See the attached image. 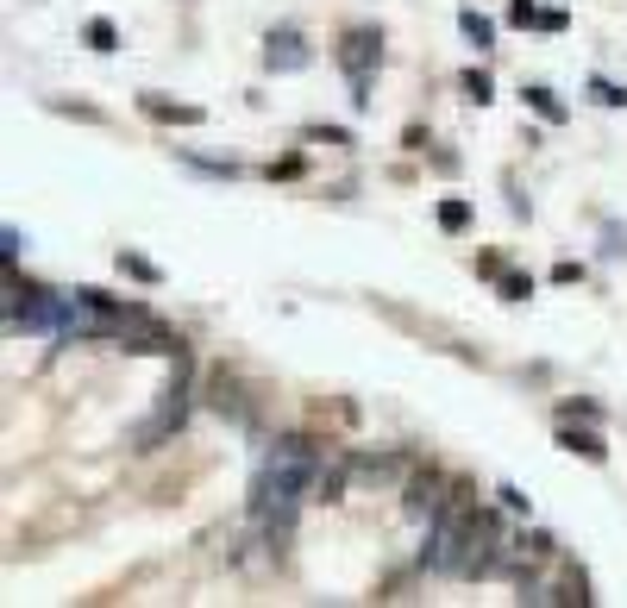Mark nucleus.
Returning a JSON list of instances; mask_svg holds the SVG:
<instances>
[{
  "instance_id": "nucleus-29",
  "label": "nucleus",
  "mask_w": 627,
  "mask_h": 608,
  "mask_svg": "<svg viewBox=\"0 0 627 608\" xmlns=\"http://www.w3.org/2000/svg\"><path fill=\"white\" fill-rule=\"evenodd\" d=\"M427 157H433L439 176H458V151H427Z\"/></svg>"
},
{
  "instance_id": "nucleus-4",
  "label": "nucleus",
  "mask_w": 627,
  "mask_h": 608,
  "mask_svg": "<svg viewBox=\"0 0 627 608\" xmlns=\"http://www.w3.org/2000/svg\"><path fill=\"white\" fill-rule=\"evenodd\" d=\"M446 496H452V477L439 471V464H414L408 483H402V514L408 521H433V514L446 508Z\"/></svg>"
},
{
  "instance_id": "nucleus-7",
  "label": "nucleus",
  "mask_w": 627,
  "mask_h": 608,
  "mask_svg": "<svg viewBox=\"0 0 627 608\" xmlns=\"http://www.w3.org/2000/svg\"><path fill=\"white\" fill-rule=\"evenodd\" d=\"M352 471H358V483H396V477L414 471V458L408 452H377V458H352Z\"/></svg>"
},
{
  "instance_id": "nucleus-3",
  "label": "nucleus",
  "mask_w": 627,
  "mask_h": 608,
  "mask_svg": "<svg viewBox=\"0 0 627 608\" xmlns=\"http://www.w3.org/2000/svg\"><path fill=\"white\" fill-rule=\"evenodd\" d=\"M176 364V377H170V389H164V408H157L145 427H138V446H164V439L189 420V377H195V358H189V345L170 358Z\"/></svg>"
},
{
  "instance_id": "nucleus-5",
  "label": "nucleus",
  "mask_w": 627,
  "mask_h": 608,
  "mask_svg": "<svg viewBox=\"0 0 627 608\" xmlns=\"http://www.w3.org/2000/svg\"><path fill=\"white\" fill-rule=\"evenodd\" d=\"M308 63H314V51L295 26H276L264 38V69H276V76H295V69H308Z\"/></svg>"
},
{
  "instance_id": "nucleus-13",
  "label": "nucleus",
  "mask_w": 627,
  "mask_h": 608,
  "mask_svg": "<svg viewBox=\"0 0 627 608\" xmlns=\"http://www.w3.org/2000/svg\"><path fill=\"white\" fill-rule=\"evenodd\" d=\"M439 232H452V239H458V232H471V201H464V195L439 201Z\"/></svg>"
},
{
  "instance_id": "nucleus-12",
  "label": "nucleus",
  "mask_w": 627,
  "mask_h": 608,
  "mask_svg": "<svg viewBox=\"0 0 627 608\" xmlns=\"http://www.w3.org/2000/svg\"><path fill=\"white\" fill-rule=\"evenodd\" d=\"M458 32L471 38L477 51H490V44H496V19H490V13H477V7H464V13H458Z\"/></svg>"
},
{
  "instance_id": "nucleus-19",
  "label": "nucleus",
  "mask_w": 627,
  "mask_h": 608,
  "mask_svg": "<svg viewBox=\"0 0 627 608\" xmlns=\"http://www.w3.org/2000/svg\"><path fill=\"white\" fill-rule=\"evenodd\" d=\"M51 113H69V120H88V126H107V113L88 107V101H51Z\"/></svg>"
},
{
  "instance_id": "nucleus-26",
  "label": "nucleus",
  "mask_w": 627,
  "mask_h": 608,
  "mask_svg": "<svg viewBox=\"0 0 627 608\" xmlns=\"http://www.w3.org/2000/svg\"><path fill=\"white\" fill-rule=\"evenodd\" d=\"M496 502H502L508 514H527V496H521V489H515V483H502V489H496Z\"/></svg>"
},
{
  "instance_id": "nucleus-25",
  "label": "nucleus",
  "mask_w": 627,
  "mask_h": 608,
  "mask_svg": "<svg viewBox=\"0 0 627 608\" xmlns=\"http://www.w3.org/2000/svg\"><path fill=\"white\" fill-rule=\"evenodd\" d=\"M552 283H559V289H571V283H584V264H571V257H565V264H552Z\"/></svg>"
},
{
  "instance_id": "nucleus-8",
  "label": "nucleus",
  "mask_w": 627,
  "mask_h": 608,
  "mask_svg": "<svg viewBox=\"0 0 627 608\" xmlns=\"http://www.w3.org/2000/svg\"><path fill=\"white\" fill-rule=\"evenodd\" d=\"M138 107L164 126H201V107L195 101H170V95H138Z\"/></svg>"
},
{
  "instance_id": "nucleus-16",
  "label": "nucleus",
  "mask_w": 627,
  "mask_h": 608,
  "mask_svg": "<svg viewBox=\"0 0 627 608\" xmlns=\"http://www.w3.org/2000/svg\"><path fill=\"white\" fill-rule=\"evenodd\" d=\"M301 170H308V157H301V151H283V157H270V163H264V176H270V182H295Z\"/></svg>"
},
{
  "instance_id": "nucleus-9",
  "label": "nucleus",
  "mask_w": 627,
  "mask_h": 608,
  "mask_svg": "<svg viewBox=\"0 0 627 608\" xmlns=\"http://www.w3.org/2000/svg\"><path fill=\"white\" fill-rule=\"evenodd\" d=\"M552 602H571V608L596 602V596H590V577L577 571V565H565V558H559V583H552Z\"/></svg>"
},
{
  "instance_id": "nucleus-22",
  "label": "nucleus",
  "mask_w": 627,
  "mask_h": 608,
  "mask_svg": "<svg viewBox=\"0 0 627 608\" xmlns=\"http://www.w3.org/2000/svg\"><path fill=\"white\" fill-rule=\"evenodd\" d=\"M508 26H540V7L533 0H508Z\"/></svg>"
},
{
  "instance_id": "nucleus-15",
  "label": "nucleus",
  "mask_w": 627,
  "mask_h": 608,
  "mask_svg": "<svg viewBox=\"0 0 627 608\" xmlns=\"http://www.w3.org/2000/svg\"><path fill=\"white\" fill-rule=\"evenodd\" d=\"M82 44H88V51H120V26H113V19H88V26H82Z\"/></svg>"
},
{
  "instance_id": "nucleus-20",
  "label": "nucleus",
  "mask_w": 627,
  "mask_h": 608,
  "mask_svg": "<svg viewBox=\"0 0 627 608\" xmlns=\"http://www.w3.org/2000/svg\"><path fill=\"white\" fill-rule=\"evenodd\" d=\"M182 163H189V170H201V176H239V163H220V157H189V151H182Z\"/></svg>"
},
{
  "instance_id": "nucleus-10",
  "label": "nucleus",
  "mask_w": 627,
  "mask_h": 608,
  "mask_svg": "<svg viewBox=\"0 0 627 608\" xmlns=\"http://www.w3.org/2000/svg\"><path fill=\"white\" fill-rule=\"evenodd\" d=\"M521 101H527L533 113H540V120H546V126H565V120H571V107H565L559 95H552V88H546V82H533V88H521Z\"/></svg>"
},
{
  "instance_id": "nucleus-23",
  "label": "nucleus",
  "mask_w": 627,
  "mask_h": 608,
  "mask_svg": "<svg viewBox=\"0 0 627 608\" xmlns=\"http://www.w3.org/2000/svg\"><path fill=\"white\" fill-rule=\"evenodd\" d=\"M559 420H602V408H596V402H577V395H571V402H559Z\"/></svg>"
},
{
  "instance_id": "nucleus-21",
  "label": "nucleus",
  "mask_w": 627,
  "mask_h": 608,
  "mask_svg": "<svg viewBox=\"0 0 627 608\" xmlns=\"http://www.w3.org/2000/svg\"><path fill=\"white\" fill-rule=\"evenodd\" d=\"M590 101H602V107H627V88H615V82L590 76Z\"/></svg>"
},
{
  "instance_id": "nucleus-2",
  "label": "nucleus",
  "mask_w": 627,
  "mask_h": 608,
  "mask_svg": "<svg viewBox=\"0 0 627 608\" xmlns=\"http://www.w3.org/2000/svg\"><path fill=\"white\" fill-rule=\"evenodd\" d=\"M339 69H345V82H352V107L364 113L370 107V76H377V63H383V32L377 26H352L339 38Z\"/></svg>"
},
{
  "instance_id": "nucleus-17",
  "label": "nucleus",
  "mask_w": 627,
  "mask_h": 608,
  "mask_svg": "<svg viewBox=\"0 0 627 608\" xmlns=\"http://www.w3.org/2000/svg\"><path fill=\"white\" fill-rule=\"evenodd\" d=\"M496 295H502V301H527V295H533V276H527V270H502V276H496Z\"/></svg>"
},
{
  "instance_id": "nucleus-11",
  "label": "nucleus",
  "mask_w": 627,
  "mask_h": 608,
  "mask_svg": "<svg viewBox=\"0 0 627 608\" xmlns=\"http://www.w3.org/2000/svg\"><path fill=\"white\" fill-rule=\"evenodd\" d=\"M113 264H120V276H132V283H145V289H157V283H164V270H157L145 251H120Z\"/></svg>"
},
{
  "instance_id": "nucleus-28",
  "label": "nucleus",
  "mask_w": 627,
  "mask_h": 608,
  "mask_svg": "<svg viewBox=\"0 0 627 608\" xmlns=\"http://www.w3.org/2000/svg\"><path fill=\"white\" fill-rule=\"evenodd\" d=\"M402 145H408V151H433V132H427V126H408Z\"/></svg>"
},
{
  "instance_id": "nucleus-18",
  "label": "nucleus",
  "mask_w": 627,
  "mask_h": 608,
  "mask_svg": "<svg viewBox=\"0 0 627 608\" xmlns=\"http://www.w3.org/2000/svg\"><path fill=\"white\" fill-rule=\"evenodd\" d=\"M301 138H308V145H339V151H345V145H358V138L345 132V126H301Z\"/></svg>"
},
{
  "instance_id": "nucleus-27",
  "label": "nucleus",
  "mask_w": 627,
  "mask_h": 608,
  "mask_svg": "<svg viewBox=\"0 0 627 608\" xmlns=\"http://www.w3.org/2000/svg\"><path fill=\"white\" fill-rule=\"evenodd\" d=\"M565 26H571L565 7H546V13H540V32H565Z\"/></svg>"
},
{
  "instance_id": "nucleus-1",
  "label": "nucleus",
  "mask_w": 627,
  "mask_h": 608,
  "mask_svg": "<svg viewBox=\"0 0 627 608\" xmlns=\"http://www.w3.org/2000/svg\"><path fill=\"white\" fill-rule=\"evenodd\" d=\"M333 439H314V433H283L276 446L264 452L258 477H251V527H258V540L283 552L289 527L301 502H314V477H320V458H327Z\"/></svg>"
},
{
  "instance_id": "nucleus-14",
  "label": "nucleus",
  "mask_w": 627,
  "mask_h": 608,
  "mask_svg": "<svg viewBox=\"0 0 627 608\" xmlns=\"http://www.w3.org/2000/svg\"><path fill=\"white\" fill-rule=\"evenodd\" d=\"M458 95H464V101H477V107H490V101H496L490 69H464V76H458Z\"/></svg>"
},
{
  "instance_id": "nucleus-6",
  "label": "nucleus",
  "mask_w": 627,
  "mask_h": 608,
  "mask_svg": "<svg viewBox=\"0 0 627 608\" xmlns=\"http://www.w3.org/2000/svg\"><path fill=\"white\" fill-rule=\"evenodd\" d=\"M559 452L584 458V464H609V446H602L596 420H559Z\"/></svg>"
},
{
  "instance_id": "nucleus-24",
  "label": "nucleus",
  "mask_w": 627,
  "mask_h": 608,
  "mask_svg": "<svg viewBox=\"0 0 627 608\" xmlns=\"http://www.w3.org/2000/svg\"><path fill=\"white\" fill-rule=\"evenodd\" d=\"M502 270H508V264H502V251H477V276H483V283H496Z\"/></svg>"
}]
</instances>
